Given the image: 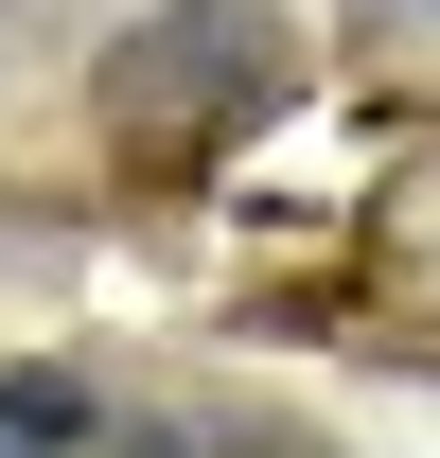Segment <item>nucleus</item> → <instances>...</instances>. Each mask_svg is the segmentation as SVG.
<instances>
[{
  "instance_id": "1",
  "label": "nucleus",
  "mask_w": 440,
  "mask_h": 458,
  "mask_svg": "<svg viewBox=\"0 0 440 458\" xmlns=\"http://www.w3.org/2000/svg\"><path fill=\"white\" fill-rule=\"evenodd\" d=\"M123 141H159L176 159V123H229V106H265V18L247 0H159L141 36H123Z\"/></svg>"
},
{
  "instance_id": "2",
  "label": "nucleus",
  "mask_w": 440,
  "mask_h": 458,
  "mask_svg": "<svg viewBox=\"0 0 440 458\" xmlns=\"http://www.w3.org/2000/svg\"><path fill=\"white\" fill-rule=\"evenodd\" d=\"M0 423H18V441H36V458H89V405H71L54 370H0Z\"/></svg>"
},
{
  "instance_id": "3",
  "label": "nucleus",
  "mask_w": 440,
  "mask_h": 458,
  "mask_svg": "<svg viewBox=\"0 0 440 458\" xmlns=\"http://www.w3.org/2000/svg\"><path fill=\"white\" fill-rule=\"evenodd\" d=\"M0 458H36V441H18V423H0Z\"/></svg>"
},
{
  "instance_id": "4",
  "label": "nucleus",
  "mask_w": 440,
  "mask_h": 458,
  "mask_svg": "<svg viewBox=\"0 0 440 458\" xmlns=\"http://www.w3.org/2000/svg\"><path fill=\"white\" fill-rule=\"evenodd\" d=\"M141 458H194V441H141Z\"/></svg>"
}]
</instances>
